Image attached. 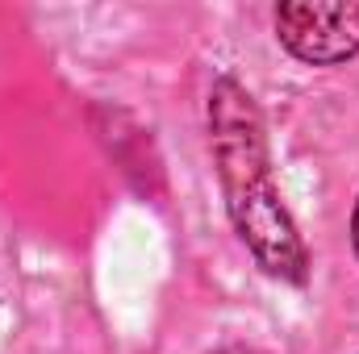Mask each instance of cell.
Masks as SVG:
<instances>
[{"instance_id":"1","label":"cell","mask_w":359,"mask_h":354,"mask_svg":"<svg viewBox=\"0 0 359 354\" xmlns=\"http://www.w3.org/2000/svg\"><path fill=\"white\" fill-rule=\"evenodd\" d=\"M209 146L217 179L226 192L230 221L255 263L268 271L271 279L284 283H305V242L280 204L276 179H271L268 138H264V117L234 76H222L209 92Z\"/></svg>"},{"instance_id":"2","label":"cell","mask_w":359,"mask_h":354,"mask_svg":"<svg viewBox=\"0 0 359 354\" xmlns=\"http://www.w3.org/2000/svg\"><path fill=\"white\" fill-rule=\"evenodd\" d=\"M276 34L301 63H347L359 50V4H280Z\"/></svg>"},{"instance_id":"3","label":"cell","mask_w":359,"mask_h":354,"mask_svg":"<svg viewBox=\"0 0 359 354\" xmlns=\"http://www.w3.org/2000/svg\"><path fill=\"white\" fill-rule=\"evenodd\" d=\"M213 354H264V351H255V346H222V351H213Z\"/></svg>"},{"instance_id":"4","label":"cell","mask_w":359,"mask_h":354,"mask_svg":"<svg viewBox=\"0 0 359 354\" xmlns=\"http://www.w3.org/2000/svg\"><path fill=\"white\" fill-rule=\"evenodd\" d=\"M351 242H355V255H359V200H355V213H351Z\"/></svg>"}]
</instances>
